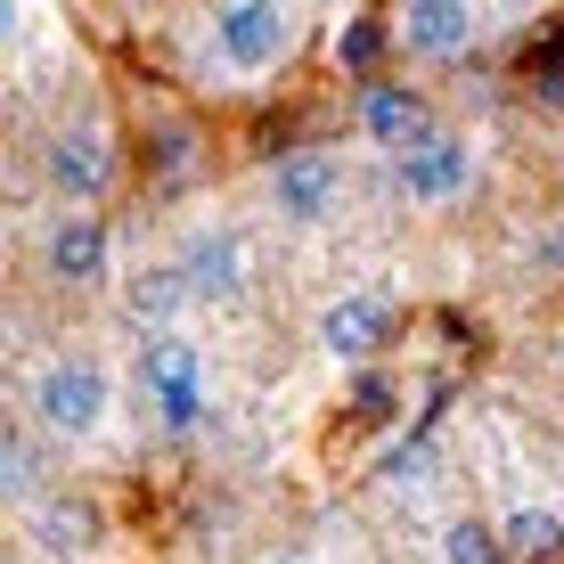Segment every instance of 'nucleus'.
<instances>
[{"label":"nucleus","instance_id":"a211bd4d","mask_svg":"<svg viewBox=\"0 0 564 564\" xmlns=\"http://www.w3.org/2000/svg\"><path fill=\"white\" fill-rule=\"evenodd\" d=\"M532 90H540V99H564V50L556 57H532Z\"/></svg>","mask_w":564,"mask_h":564},{"label":"nucleus","instance_id":"0eeeda50","mask_svg":"<svg viewBox=\"0 0 564 564\" xmlns=\"http://www.w3.org/2000/svg\"><path fill=\"white\" fill-rule=\"evenodd\" d=\"M352 123L368 131L377 148H417L425 131H442L434 123V107H425V90L417 83H393V74H377V83H360V99H352Z\"/></svg>","mask_w":564,"mask_h":564},{"label":"nucleus","instance_id":"aec40b11","mask_svg":"<svg viewBox=\"0 0 564 564\" xmlns=\"http://www.w3.org/2000/svg\"><path fill=\"white\" fill-rule=\"evenodd\" d=\"M262 564H303V556H262Z\"/></svg>","mask_w":564,"mask_h":564},{"label":"nucleus","instance_id":"ddd939ff","mask_svg":"<svg viewBox=\"0 0 564 564\" xmlns=\"http://www.w3.org/2000/svg\"><path fill=\"white\" fill-rule=\"evenodd\" d=\"M499 540H508V556H564V516L556 508H516L508 523H499Z\"/></svg>","mask_w":564,"mask_h":564},{"label":"nucleus","instance_id":"7ed1b4c3","mask_svg":"<svg viewBox=\"0 0 564 564\" xmlns=\"http://www.w3.org/2000/svg\"><path fill=\"white\" fill-rule=\"evenodd\" d=\"M286 50H295V9H279V0H221L213 9V57L229 74H270Z\"/></svg>","mask_w":564,"mask_h":564},{"label":"nucleus","instance_id":"423d86ee","mask_svg":"<svg viewBox=\"0 0 564 564\" xmlns=\"http://www.w3.org/2000/svg\"><path fill=\"white\" fill-rule=\"evenodd\" d=\"M42 181H50L74 213H83V205L99 213V197L115 188V148H107V131H99V123H66V131L42 148Z\"/></svg>","mask_w":564,"mask_h":564},{"label":"nucleus","instance_id":"f8f14e48","mask_svg":"<svg viewBox=\"0 0 564 564\" xmlns=\"http://www.w3.org/2000/svg\"><path fill=\"white\" fill-rule=\"evenodd\" d=\"M99 532H107V523H99L90 499H50V508H42V540L57 556H90V549H99Z\"/></svg>","mask_w":564,"mask_h":564},{"label":"nucleus","instance_id":"9d476101","mask_svg":"<svg viewBox=\"0 0 564 564\" xmlns=\"http://www.w3.org/2000/svg\"><path fill=\"white\" fill-rule=\"evenodd\" d=\"M311 336H319V352H336V360H368L384 336H393V311H384V295H336Z\"/></svg>","mask_w":564,"mask_h":564},{"label":"nucleus","instance_id":"f03ea898","mask_svg":"<svg viewBox=\"0 0 564 564\" xmlns=\"http://www.w3.org/2000/svg\"><path fill=\"white\" fill-rule=\"evenodd\" d=\"M140 384H148V410L164 417V434H188L205 417V352L181 327H155L140 344Z\"/></svg>","mask_w":564,"mask_h":564},{"label":"nucleus","instance_id":"1a4fd4ad","mask_svg":"<svg viewBox=\"0 0 564 564\" xmlns=\"http://www.w3.org/2000/svg\"><path fill=\"white\" fill-rule=\"evenodd\" d=\"M475 33H482L475 0H410L393 17V42L410 57H458V50H475Z\"/></svg>","mask_w":564,"mask_h":564},{"label":"nucleus","instance_id":"f257e3e1","mask_svg":"<svg viewBox=\"0 0 564 564\" xmlns=\"http://www.w3.org/2000/svg\"><path fill=\"white\" fill-rule=\"evenodd\" d=\"M107 401H115L107 360L57 352V360H42V377H33L25 410H33V425H42V434H57V442H90V434L107 425Z\"/></svg>","mask_w":564,"mask_h":564},{"label":"nucleus","instance_id":"f3484780","mask_svg":"<svg viewBox=\"0 0 564 564\" xmlns=\"http://www.w3.org/2000/svg\"><path fill=\"white\" fill-rule=\"evenodd\" d=\"M0 482H9V499L42 482V458H33V434H17V425H9V442H0Z\"/></svg>","mask_w":564,"mask_h":564},{"label":"nucleus","instance_id":"412c9836","mask_svg":"<svg viewBox=\"0 0 564 564\" xmlns=\"http://www.w3.org/2000/svg\"><path fill=\"white\" fill-rule=\"evenodd\" d=\"M556 368H564V336H556Z\"/></svg>","mask_w":564,"mask_h":564},{"label":"nucleus","instance_id":"dca6fc26","mask_svg":"<svg viewBox=\"0 0 564 564\" xmlns=\"http://www.w3.org/2000/svg\"><path fill=\"white\" fill-rule=\"evenodd\" d=\"M377 50H384V25H368V17H360V25H344V33H336V57H344V66L360 74V83H377Z\"/></svg>","mask_w":564,"mask_h":564},{"label":"nucleus","instance_id":"6ab92c4d","mask_svg":"<svg viewBox=\"0 0 564 564\" xmlns=\"http://www.w3.org/2000/svg\"><path fill=\"white\" fill-rule=\"evenodd\" d=\"M352 401H360V417H384V401H393V384H384V377H360V384H352Z\"/></svg>","mask_w":564,"mask_h":564},{"label":"nucleus","instance_id":"2eb2a0df","mask_svg":"<svg viewBox=\"0 0 564 564\" xmlns=\"http://www.w3.org/2000/svg\"><path fill=\"white\" fill-rule=\"evenodd\" d=\"M181 295H188L181 270H140V286H131V311H140V319H164Z\"/></svg>","mask_w":564,"mask_h":564},{"label":"nucleus","instance_id":"4468645a","mask_svg":"<svg viewBox=\"0 0 564 564\" xmlns=\"http://www.w3.org/2000/svg\"><path fill=\"white\" fill-rule=\"evenodd\" d=\"M442 556H451V564H508V540H499V523L458 516L451 532H442Z\"/></svg>","mask_w":564,"mask_h":564},{"label":"nucleus","instance_id":"39448f33","mask_svg":"<svg viewBox=\"0 0 564 564\" xmlns=\"http://www.w3.org/2000/svg\"><path fill=\"white\" fill-rule=\"evenodd\" d=\"M270 213L295 229H319L344 213V164L327 148H286L279 164H270Z\"/></svg>","mask_w":564,"mask_h":564},{"label":"nucleus","instance_id":"20e7f679","mask_svg":"<svg viewBox=\"0 0 564 564\" xmlns=\"http://www.w3.org/2000/svg\"><path fill=\"white\" fill-rule=\"evenodd\" d=\"M475 181H482L475 140H458V131H425L417 148L393 155V188L410 205H458V197H475Z\"/></svg>","mask_w":564,"mask_h":564},{"label":"nucleus","instance_id":"6e6552de","mask_svg":"<svg viewBox=\"0 0 564 564\" xmlns=\"http://www.w3.org/2000/svg\"><path fill=\"white\" fill-rule=\"evenodd\" d=\"M107 262H115V238H107V213H57L50 221V238H42V270L57 286H99L107 279Z\"/></svg>","mask_w":564,"mask_h":564},{"label":"nucleus","instance_id":"9b49d317","mask_svg":"<svg viewBox=\"0 0 564 564\" xmlns=\"http://www.w3.org/2000/svg\"><path fill=\"white\" fill-rule=\"evenodd\" d=\"M181 279H188V295H197V303H229L246 286V246L229 238V229H197L188 254H181Z\"/></svg>","mask_w":564,"mask_h":564}]
</instances>
